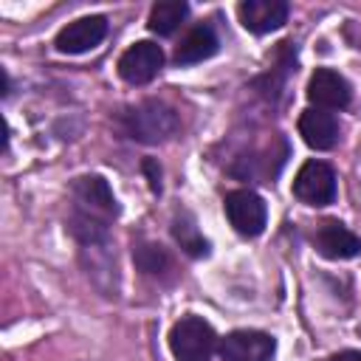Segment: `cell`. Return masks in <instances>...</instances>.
Here are the masks:
<instances>
[{
    "label": "cell",
    "instance_id": "6da1fadb",
    "mask_svg": "<svg viewBox=\"0 0 361 361\" xmlns=\"http://www.w3.org/2000/svg\"><path fill=\"white\" fill-rule=\"evenodd\" d=\"M71 217H68V228L71 234L82 243V245H102L107 240V228L110 220L118 214L113 189L107 186L104 178L99 175H82L73 180L71 186Z\"/></svg>",
    "mask_w": 361,
    "mask_h": 361
},
{
    "label": "cell",
    "instance_id": "7a4b0ae2",
    "mask_svg": "<svg viewBox=\"0 0 361 361\" xmlns=\"http://www.w3.org/2000/svg\"><path fill=\"white\" fill-rule=\"evenodd\" d=\"M178 113L164 104V102H141L130 110L121 113V127L130 138L141 141V144H158V141H166L178 133Z\"/></svg>",
    "mask_w": 361,
    "mask_h": 361
},
{
    "label": "cell",
    "instance_id": "3957f363",
    "mask_svg": "<svg viewBox=\"0 0 361 361\" xmlns=\"http://www.w3.org/2000/svg\"><path fill=\"white\" fill-rule=\"evenodd\" d=\"M169 350L175 361H209L214 353V330L200 316H183L169 330Z\"/></svg>",
    "mask_w": 361,
    "mask_h": 361
},
{
    "label": "cell",
    "instance_id": "277c9868",
    "mask_svg": "<svg viewBox=\"0 0 361 361\" xmlns=\"http://www.w3.org/2000/svg\"><path fill=\"white\" fill-rule=\"evenodd\" d=\"M226 217L234 226V231L245 237H257L265 228L268 209L265 200L251 189H234L226 195Z\"/></svg>",
    "mask_w": 361,
    "mask_h": 361
},
{
    "label": "cell",
    "instance_id": "5b68a950",
    "mask_svg": "<svg viewBox=\"0 0 361 361\" xmlns=\"http://www.w3.org/2000/svg\"><path fill=\"white\" fill-rule=\"evenodd\" d=\"M293 195L307 206H327L336 197V172L324 161H307L296 172Z\"/></svg>",
    "mask_w": 361,
    "mask_h": 361
},
{
    "label": "cell",
    "instance_id": "8992f818",
    "mask_svg": "<svg viewBox=\"0 0 361 361\" xmlns=\"http://www.w3.org/2000/svg\"><path fill=\"white\" fill-rule=\"evenodd\" d=\"M161 65H164L161 45H155L149 39H141V42L130 45L121 54V59H118V76L124 82H130V85H147V82H152L158 76Z\"/></svg>",
    "mask_w": 361,
    "mask_h": 361
},
{
    "label": "cell",
    "instance_id": "52a82bcc",
    "mask_svg": "<svg viewBox=\"0 0 361 361\" xmlns=\"http://www.w3.org/2000/svg\"><path fill=\"white\" fill-rule=\"evenodd\" d=\"M276 341L259 330H234L223 338V361H274Z\"/></svg>",
    "mask_w": 361,
    "mask_h": 361
},
{
    "label": "cell",
    "instance_id": "ba28073f",
    "mask_svg": "<svg viewBox=\"0 0 361 361\" xmlns=\"http://www.w3.org/2000/svg\"><path fill=\"white\" fill-rule=\"evenodd\" d=\"M104 37H107V20L99 14H90V17H79V20L68 23L56 34L54 45L59 54H85V51L96 48Z\"/></svg>",
    "mask_w": 361,
    "mask_h": 361
},
{
    "label": "cell",
    "instance_id": "9c48e42d",
    "mask_svg": "<svg viewBox=\"0 0 361 361\" xmlns=\"http://www.w3.org/2000/svg\"><path fill=\"white\" fill-rule=\"evenodd\" d=\"M350 82L330 68H319L310 82H307V99L319 107V110H341L350 104Z\"/></svg>",
    "mask_w": 361,
    "mask_h": 361
},
{
    "label": "cell",
    "instance_id": "30bf717a",
    "mask_svg": "<svg viewBox=\"0 0 361 361\" xmlns=\"http://www.w3.org/2000/svg\"><path fill=\"white\" fill-rule=\"evenodd\" d=\"M316 248L327 259H353L361 254V237L338 220H324L316 228Z\"/></svg>",
    "mask_w": 361,
    "mask_h": 361
},
{
    "label": "cell",
    "instance_id": "8fae6325",
    "mask_svg": "<svg viewBox=\"0 0 361 361\" xmlns=\"http://www.w3.org/2000/svg\"><path fill=\"white\" fill-rule=\"evenodd\" d=\"M240 23L251 34H268L276 31L288 20V3L285 0H245L237 6Z\"/></svg>",
    "mask_w": 361,
    "mask_h": 361
},
{
    "label": "cell",
    "instance_id": "7c38bea8",
    "mask_svg": "<svg viewBox=\"0 0 361 361\" xmlns=\"http://www.w3.org/2000/svg\"><path fill=\"white\" fill-rule=\"evenodd\" d=\"M299 135L313 149H330L338 141V121L319 107H310L299 116Z\"/></svg>",
    "mask_w": 361,
    "mask_h": 361
},
{
    "label": "cell",
    "instance_id": "4fadbf2b",
    "mask_svg": "<svg viewBox=\"0 0 361 361\" xmlns=\"http://www.w3.org/2000/svg\"><path fill=\"white\" fill-rule=\"evenodd\" d=\"M214 51H217V34L212 31V25H195L178 42L175 62L178 65H195V62H203V59L214 56Z\"/></svg>",
    "mask_w": 361,
    "mask_h": 361
},
{
    "label": "cell",
    "instance_id": "5bb4252c",
    "mask_svg": "<svg viewBox=\"0 0 361 361\" xmlns=\"http://www.w3.org/2000/svg\"><path fill=\"white\" fill-rule=\"evenodd\" d=\"M189 14V6L180 3V0H164V3H155L152 11H149V31L166 37L172 34Z\"/></svg>",
    "mask_w": 361,
    "mask_h": 361
},
{
    "label": "cell",
    "instance_id": "9a60e30c",
    "mask_svg": "<svg viewBox=\"0 0 361 361\" xmlns=\"http://www.w3.org/2000/svg\"><path fill=\"white\" fill-rule=\"evenodd\" d=\"M172 234H175V240L180 243V248H186L192 257H203L206 251H209V243L200 237V231L195 228V223L192 220H175V226H172Z\"/></svg>",
    "mask_w": 361,
    "mask_h": 361
},
{
    "label": "cell",
    "instance_id": "2e32d148",
    "mask_svg": "<svg viewBox=\"0 0 361 361\" xmlns=\"http://www.w3.org/2000/svg\"><path fill=\"white\" fill-rule=\"evenodd\" d=\"M135 262L144 274H152V276H158L161 271L169 268V257L164 254L161 245H138L135 248Z\"/></svg>",
    "mask_w": 361,
    "mask_h": 361
},
{
    "label": "cell",
    "instance_id": "e0dca14e",
    "mask_svg": "<svg viewBox=\"0 0 361 361\" xmlns=\"http://www.w3.org/2000/svg\"><path fill=\"white\" fill-rule=\"evenodd\" d=\"M333 361H361V353L358 350H344V353L333 355Z\"/></svg>",
    "mask_w": 361,
    "mask_h": 361
}]
</instances>
